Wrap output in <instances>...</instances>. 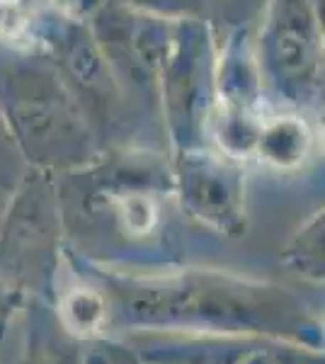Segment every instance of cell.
<instances>
[{"label":"cell","instance_id":"6da1fadb","mask_svg":"<svg viewBox=\"0 0 325 364\" xmlns=\"http://www.w3.org/2000/svg\"><path fill=\"white\" fill-rule=\"evenodd\" d=\"M0 112L22 146L34 156L61 158L85 151L87 117L68 92L63 78L37 61L0 66Z\"/></svg>","mask_w":325,"mask_h":364},{"label":"cell","instance_id":"7a4b0ae2","mask_svg":"<svg viewBox=\"0 0 325 364\" xmlns=\"http://www.w3.org/2000/svg\"><path fill=\"white\" fill-rule=\"evenodd\" d=\"M97 46L107 63L129 73L139 85H151L163 75L170 56V29L161 17L136 15L110 8L97 15Z\"/></svg>","mask_w":325,"mask_h":364},{"label":"cell","instance_id":"3957f363","mask_svg":"<svg viewBox=\"0 0 325 364\" xmlns=\"http://www.w3.org/2000/svg\"><path fill=\"white\" fill-rule=\"evenodd\" d=\"M270 56L277 75L294 95L318 85L321 34L311 0H277L270 27Z\"/></svg>","mask_w":325,"mask_h":364},{"label":"cell","instance_id":"277c9868","mask_svg":"<svg viewBox=\"0 0 325 364\" xmlns=\"http://www.w3.org/2000/svg\"><path fill=\"white\" fill-rule=\"evenodd\" d=\"M54 54L61 63L70 85L92 100V109L112 107L114 80L110 75V63L92 34L80 25H66L54 37Z\"/></svg>","mask_w":325,"mask_h":364},{"label":"cell","instance_id":"5b68a950","mask_svg":"<svg viewBox=\"0 0 325 364\" xmlns=\"http://www.w3.org/2000/svg\"><path fill=\"white\" fill-rule=\"evenodd\" d=\"M311 132L304 119L299 117H277V119L260 124L257 132V149L267 161L277 166H292L304 158L309 149Z\"/></svg>","mask_w":325,"mask_h":364},{"label":"cell","instance_id":"8992f818","mask_svg":"<svg viewBox=\"0 0 325 364\" xmlns=\"http://www.w3.org/2000/svg\"><path fill=\"white\" fill-rule=\"evenodd\" d=\"M144 10H153L161 15H197L202 13L204 0H129Z\"/></svg>","mask_w":325,"mask_h":364},{"label":"cell","instance_id":"52a82bcc","mask_svg":"<svg viewBox=\"0 0 325 364\" xmlns=\"http://www.w3.org/2000/svg\"><path fill=\"white\" fill-rule=\"evenodd\" d=\"M8 144H10V129H8V124H5L3 112H0V151H3Z\"/></svg>","mask_w":325,"mask_h":364}]
</instances>
